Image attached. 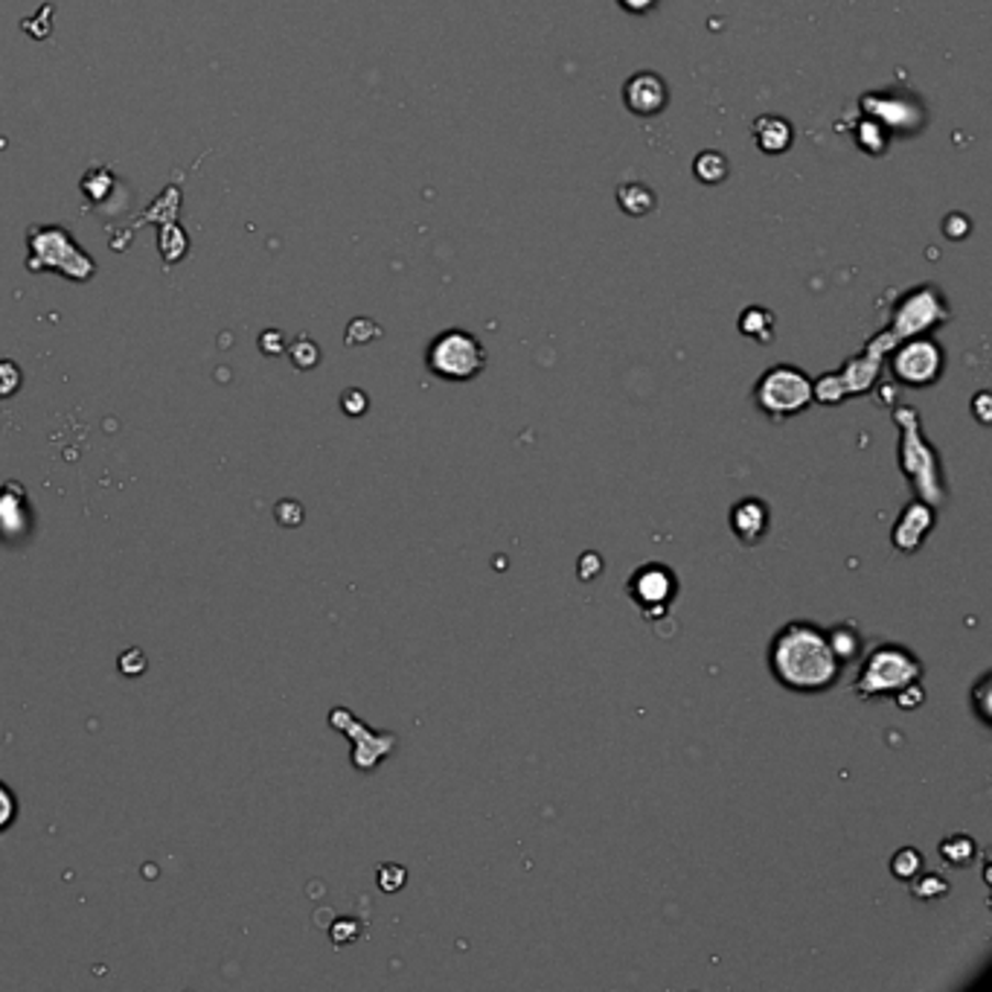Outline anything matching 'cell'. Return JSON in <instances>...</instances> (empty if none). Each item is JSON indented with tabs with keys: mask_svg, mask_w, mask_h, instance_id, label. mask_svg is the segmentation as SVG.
<instances>
[{
	"mask_svg": "<svg viewBox=\"0 0 992 992\" xmlns=\"http://www.w3.org/2000/svg\"><path fill=\"white\" fill-rule=\"evenodd\" d=\"M771 525L769 504L763 498H742L730 509V530L746 548H754L765 539Z\"/></svg>",
	"mask_w": 992,
	"mask_h": 992,
	"instance_id": "obj_11",
	"label": "cell"
},
{
	"mask_svg": "<svg viewBox=\"0 0 992 992\" xmlns=\"http://www.w3.org/2000/svg\"><path fill=\"white\" fill-rule=\"evenodd\" d=\"M30 245H33V263L42 260V256L53 254V260H47L49 268L65 271L67 277L74 279H88L93 274V265H90L88 256L76 247V242L67 236L62 228H33L30 230Z\"/></svg>",
	"mask_w": 992,
	"mask_h": 992,
	"instance_id": "obj_8",
	"label": "cell"
},
{
	"mask_svg": "<svg viewBox=\"0 0 992 992\" xmlns=\"http://www.w3.org/2000/svg\"><path fill=\"white\" fill-rule=\"evenodd\" d=\"M949 320V309H946L944 297L940 291L932 286L926 288H914L902 306H896V323L891 329V338H914L919 332H926V329L937 327V323H944Z\"/></svg>",
	"mask_w": 992,
	"mask_h": 992,
	"instance_id": "obj_7",
	"label": "cell"
},
{
	"mask_svg": "<svg viewBox=\"0 0 992 992\" xmlns=\"http://www.w3.org/2000/svg\"><path fill=\"white\" fill-rule=\"evenodd\" d=\"M923 675H926V666L911 649L900 647V643H879L861 661L853 693L864 702L894 698L911 684H919Z\"/></svg>",
	"mask_w": 992,
	"mask_h": 992,
	"instance_id": "obj_2",
	"label": "cell"
},
{
	"mask_svg": "<svg viewBox=\"0 0 992 992\" xmlns=\"http://www.w3.org/2000/svg\"><path fill=\"white\" fill-rule=\"evenodd\" d=\"M932 527H935V509H932V504L928 500H911L908 507L902 509V516L896 518L891 541H894V548H900L902 553H914L928 539Z\"/></svg>",
	"mask_w": 992,
	"mask_h": 992,
	"instance_id": "obj_10",
	"label": "cell"
},
{
	"mask_svg": "<svg viewBox=\"0 0 992 992\" xmlns=\"http://www.w3.org/2000/svg\"><path fill=\"white\" fill-rule=\"evenodd\" d=\"M617 205L631 219H640V216H649L658 207L655 189L643 184V180H626L617 187Z\"/></svg>",
	"mask_w": 992,
	"mask_h": 992,
	"instance_id": "obj_13",
	"label": "cell"
},
{
	"mask_svg": "<svg viewBox=\"0 0 992 992\" xmlns=\"http://www.w3.org/2000/svg\"><path fill=\"white\" fill-rule=\"evenodd\" d=\"M754 405L774 422L797 417L812 405V378L795 364H774L754 385Z\"/></svg>",
	"mask_w": 992,
	"mask_h": 992,
	"instance_id": "obj_3",
	"label": "cell"
},
{
	"mask_svg": "<svg viewBox=\"0 0 992 992\" xmlns=\"http://www.w3.org/2000/svg\"><path fill=\"white\" fill-rule=\"evenodd\" d=\"M919 870H926V859H923L917 847H900L894 859H891V873L896 879H902V882H911Z\"/></svg>",
	"mask_w": 992,
	"mask_h": 992,
	"instance_id": "obj_22",
	"label": "cell"
},
{
	"mask_svg": "<svg viewBox=\"0 0 992 992\" xmlns=\"http://www.w3.org/2000/svg\"><path fill=\"white\" fill-rule=\"evenodd\" d=\"M15 815H18L15 795H12V789H9L7 783H0V833L12 827Z\"/></svg>",
	"mask_w": 992,
	"mask_h": 992,
	"instance_id": "obj_27",
	"label": "cell"
},
{
	"mask_svg": "<svg viewBox=\"0 0 992 992\" xmlns=\"http://www.w3.org/2000/svg\"><path fill=\"white\" fill-rule=\"evenodd\" d=\"M940 859H944L949 868H969V864L978 859L976 838L963 836V833H955V836L944 838V841H940Z\"/></svg>",
	"mask_w": 992,
	"mask_h": 992,
	"instance_id": "obj_18",
	"label": "cell"
},
{
	"mask_svg": "<svg viewBox=\"0 0 992 992\" xmlns=\"http://www.w3.org/2000/svg\"><path fill=\"white\" fill-rule=\"evenodd\" d=\"M847 387L841 373H824L818 382H812V403L818 405H841L847 399Z\"/></svg>",
	"mask_w": 992,
	"mask_h": 992,
	"instance_id": "obj_21",
	"label": "cell"
},
{
	"mask_svg": "<svg viewBox=\"0 0 992 992\" xmlns=\"http://www.w3.org/2000/svg\"><path fill=\"white\" fill-rule=\"evenodd\" d=\"M18 387H21V370L12 361H0V399L15 396Z\"/></svg>",
	"mask_w": 992,
	"mask_h": 992,
	"instance_id": "obj_25",
	"label": "cell"
},
{
	"mask_svg": "<svg viewBox=\"0 0 992 992\" xmlns=\"http://www.w3.org/2000/svg\"><path fill=\"white\" fill-rule=\"evenodd\" d=\"M355 937H359V926H355L353 919H338L335 928H332V940H335L338 946H344L350 944V940H355Z\"/></svg>",
	"mask_w": 992,
	"mask_h": 992,
	"instance_id": "obj_32",
	"label": "cell"
},
{
	"mask_svg": "<svg viewBox=\"0 0 992 992\" xmlns=\"http://www.w3.org/2000/svg\"><path fill=\"white\" fill-rule=\"evenodd\" d=\"M987 405H990V394H978L976 396V417H978V422H981V426H987V422H990L992 419V414L990 410H987Z\"/></svg>",
	"mask_w": 992,
	"mask_h": 992,
	"instance_id": "obj_34",
	"label": "cell"
},
{
	"mask_svg": "<svg viewBox=\"0 0 992 992\" xmlns=\"http://www.w3.org/2000/svg\"><path fill=\"white\" fill-rule=\"evenodd\" d=\"M769 670L783 690L815 696L836 687L845 664L829 647L827 629L812 620H789L771 638Z\"/></svg>",
	"mask_w": 992,
	"mask_h": 992,
	"instance_id": "obj_1",
	"label": "cell"
},
{
	"mask_svg": "<svg viewBox=\"0 0 992 992\" xmlns=\"http://www.w3.org/2000/svg\"><path fill=\"white\" fill-rule=\"evenodd\" d=\"M877 376H879V355L873 359L870 350L868 355H861V359L847 361V367L841 370L847 394H864V390H870V385H873V378Z\"/></svg>",
	"mask_w": 992,
	"mask_h": 992,
	"instance_id": "obj_17",
	"label": "cell"
},
{
	"mask_svg": "<svg viewBox=\"0 0 992 992\" xmlns=\"http://www.w3.org/2000/svg\"><path fill=\"white\" fill-rule=\"evenodd\" d=\"M908 888H911V896H914V900L937 902L949 894V879L940 877V873H923V870H919L917 877L908 882Z\"/></svg>",
	"mask_w": 992,
	"mask_h": 992,
	"instance_id": "obj_20",
	"label": "cell"
},
{
	"mask_svg": "<svg viewBox=\"0 0 992 992\" xmlns=\"http://www.w3.org/2000/svg\"><path fill=\"white\" fill-rule=\"evenodd\" d=\"M739 332L757 344H771L774 341V312L765 306H748L746 312L739 315Z\"/></svg>",
	"mask_w": 992,
	"mask_h": 992,
	"instance_id": "obj_14",
	"label": "cell"
},
{
	"mask_svg": "<svg viewBox=\"0 0 992 992\" xmlns=\"http://www.w3.org/2000/svg\"><path fill=\"white\" fill-rule=\"evenodd\" d=\"M626 594L640 608V615L655 624L664 615H670V606L679 597V576L664 562H647L629 576Z\"/></svg>",
	"mask_w": 992,
	"mask_h": 992,
	"instance_id": "obj_6",
	"label": "cell"
},
{
	"mask_svg": "<svg viewBox=\"0 0 992 992\" xmlns=\"http://www.w3.org/2000/svg\"><path fill=\"white\" fill-rule=\"evenodd\" d=\"M291 359H295L297 367H315V364H318V359H320V353H318V346H315L312 341H306V338H300V341H297V344H295V350H291Z\"/></svg>",
	"mask_w": 992,
	"mask_h": 992,
	"instance_id": "obj_28",
	"label": "cell"
},
{
	"mask_svg": "<svg viewBox=\"0 0 992 992\" xmlns=\"http://www.w3.org/2000/svg\"><path fill=\"white\" fill-rule=\"evenodd\" d=\"M341 408H344L350 417H361V414L367 410V396L361 394V390H346V394L341 396Z\"/></svg>",
	"mask_w": 992,
	"mask_h": 992,
	"instance_id": "obj_31",
	"label": "cell"
},
{
	"mask_svg": "<svg viewBox=\"0 0 992 992\" xmlns=\"http://www.w3.org/2000/svg\"><path fill=\"white\" fill-rule=\"evenodd\" d=\"M894 702L902 707V710H914V707H919L923 702H926V693H923L919 684H911V687L902 690L900 696H894Z\"/></svg>",
	"mask_w": 992,
	"mask_h": 992,
	"instance_id": "obj_30",
	"label": "cell"
},
{
	"mask_svg": "<svg viewBox=\"0 0 992 992\" xmlns=\"http://www.w3.org/2000/svg\"><path fill=\"white\" fill-rule=\"evenodd\" d=\"M670 102V85L655 70H638L624 82V106L635 117L661 114Z\"/></svg>",
	"mask_w": 992,
	"mask_h": 992,
	"instance_id": "obj_9",
	"label": "cell"
},
{
	"mask_svg": "<svg viewBox=\"0 0 992 992\" xmlns=\"http://www.w3.org/2000/svg\"><path fill=\"white\" fill-rule=\"evenodd\" d=\"M576 574H580L583 583H591L594 576L603 574V559H599L597 553H583L580 562H576Z\"/></svg>",
	"mask_w": 992,
	"mask_h": 992,
	"instance_id": "obj_29",
	"label": "cell"
},
{
	"mask_svg": "<svg viewBox=\"0 0 992 992\" xmlns=\"http://www.w3.org/2000/svg\"><path fill=\"white\" fill-rule=\"evenodd\" d=\"M373 338H378L376 323H373V320H367V318H359V320H353V323H350V332H346V344H367V341H373Z\"/></svg>",
	"mask_w": 992,
	"mask_h": 992,
	"instance_id": "obj_26",
	"label": "cell"
},
{
	"mask_svg": "<svg viewBox=\"0 0 992 992\" xmlns=\"http://www.w3.org/2000/svg\"><path fill=\"white\" fill-rule=\"evenodd\" d=\"M946 370L944 346L937 344L935 338H905V344L896 346L894 359H891V373L900 385L905 387H932L940 382Z\"/></svg>",
	"mask_w": 992,
	"mask_h": 992,
	"instance_id": "obj_5",
	"label": "cell"
},
{
	"mask_svg": "<svg viewBox=\"0 0 992 992\" xmlns=\"http://www.w3.org/2000/svg\"><path fill=\"white\" fill-rule=\"evenodd\" d=\"M620 9H626L629 15H649L652 9L658 7V0H617Z\"/></svg>",
	"mask_w": 992,
	"mask_h": 992,
	"instance_id": "obj_33",
	"label": "cell"
},
{
	"mask_svg": "<svg viewBox=\"0 0 992 992\" xmlns=\"http://www.w3.org/2000/svg\"><path fill=\"white\" fill-rule=\"evenodd\" d=\"M856 143H859L861 152L868 155H885L888 152V129L873 117H864L859 125H856Z\"/></svg>",
	"mask_w": 992,
	"mask_h": 992,
	"instance_id": "obj_19",
	"label": "cell"
},
{
	"mask_svg": "<svg viewBox=\"0 0 992 992\" xmlns=\"http://www.w3.org/2000/svg\"><path fill=\"white\" fill-rule=\"evenodd\" d=\"M754 143L765 155H783L795 143V129L786 117L763 114L754 123Z\"/></svg>",
	"mask_w": 992,
	"mask_h": 992,
	"instance_id": "obj_12",
	"label": "cell"
},
{
	"mask_svg": "<svg viewBox=\"0 0 992 992\" xmlns=\"http://www.w3.org/2000/svg\"><path fill=\"white\" fill-rule=\"evenodd\" d=\"M693 175H696L698 184L705 187H716L721 180H728L730 175V161L716 148H705L693 157Z\"/></svg>",
	"mask_w": 992,
	"mask_h": 992,
	"instance_id": "obj_16",
	"label": "cell"
},
{
	"mask_svg": "<svg viewBox=\"0 0 992 992\" xmlns=\"http://www.w3.org/2000/svg\"><path fill=\"white\" fill-rule=\"evenodd\" d=\"M428 370L445 382H472L486 370V350L466 329H445L428 344Z\"/></svg>",
	"mask_w": 992,
	"mask_h": 992,
	"instance_id": "obj_4",
	"label": "cell"
},
{
	"mask_svg": "<svg viewBox=\"0 0 992 992\" xmlns=\"http://www.w3.org/2000/svg\"><path fill=\"white\" fill-rule=\"evenodd\" d=\"M990 684H992V675L984 673V675H981V681H978V684H976V690H972V707H976V714L981 716V721H984V725H990V721H992L990 702H987V698H990Z\"/></svg>",
	"mask_w": 992,
	"mask_h": 992,
	"instance_id": "obj_24",
	"label": "cell"
},
{
	"mask_svg": "<svg viewBox=\"0 0 992 992\" xmlns=\"http://www.w3.org/2000/svg\"><path fill=\"white\" fill-rule=\"evenodd\" d=\"M827 638L833 652H836V658L845 666L861 655V643H864V640H861V631L856 629L853 620H845V624H836L833 629H827Z\"/></svg>",
	"mask_w": 992,
	"mask_h": 992,
	"instance_id": "obj_15",
	"label": "cell"
},
{
	"mask_svg": "<svg viewBox=\"0 0 992 992\" xmlns=\"http://www.w3.org/2000/svg\"><path fill=\"white\" fill-rule=\"evenodd\" d=\"M405 882H408V870H405L403 864H382V868H378V888H382L385 894L403 891Z\"/></svg>",
	"mask_w": 992,
	"mask_h": 992,
	"instance_id": "obj_23",
	"label": "cell"
}]
</instances>
